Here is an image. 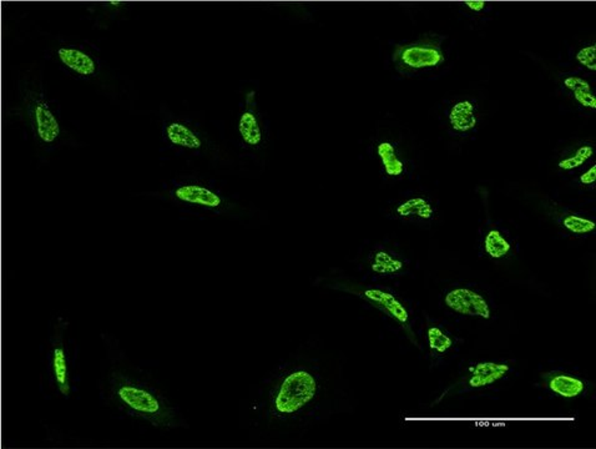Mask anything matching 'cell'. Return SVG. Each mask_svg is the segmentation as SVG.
<instances>
[{
  "label": "cell",
  "instance_id": "obj_1",
  "mask_svg": "<svg viewBox=\"0 0 596 449\" xmlns=\"http://www.w3.org/2000/svg\"><path fill=\"white\" fill-rule=\"evenodd\" d=\"M113 389L118 400L130 415L145 418L155 426L169 427L174 422V415L169 405L146 387L134 384L125 377L115 376Z\"/></svg>",
  "mask_w": 596,
  "mask_h": 449
},
{
  "label": "cell",
  "instance_id": "obj_2",
  "mask_svg": "<svg viewBox=\"0 0 596 449\" xmlns=\"http://www.w3.org/2000/svg\"><path fill=\"white\" fill-rule=\"evenodd\" d=\"M317 393V382L306 369H293L282 377L272 393L271 408L276 416H295L310 405Z\"/></svg>",
  "mask_w": 596,
  "mask_h": 449
},
{
  "label": "cell",
  "instance_id": "obj_3",
  "mask_svg": "<svg viewBox=\"0 0 596 449\" xmlns=\"http://www.w3.org/2000/svg\"><path fill=\"white\" fill-rule=\"evenodd\" d=\"M445 61L440 45L432 40H419L410 44L400 45L394 50L393 61L397 69L403 72L432 69Z\"/></svg>",
  "mask_w": 596,
  "mask_h": 449
},
{
  "label": "cell",
  "instance_id": "obj_4",
  "mask_svg": "<svg viewBox=\"0 0 596 449\" xmlns=\"http://www.w3.org/2000/svg\"><path fill=\"white\" fill-rule=\"evenodd\" d=\"M445 303L449 308L460 315L478 316L487 320L490 317L487 301L474 291L467 289L450 291L445 296Z\"/></svg>",
  "mask_w": 596,
  "mask_h": 449
},
{
  "label": "cell",
  "instance_id": "obj_5",
  "mask_svg": "<svg viewBox=\"0 0 596 449\" xmlns=\"http://www.w3.org/2000/svg\"><path fill=\"white\" fill-rule=\"evenodd\" d=\"M362 296L367 298L372 303L373 306L378 307L383 312L387 313L391 317L398 321L400 324H405L410 320V315L400 301L389 293L387 291L379 290V289H368L363 292Z\"/></svg>",
  "mask_w": 596,
  "mask_h": 449
},
{
  "label": "cell",
  "instance_id": "obj_6",
  "mask_svg": "<svg viewBox=\"0 0 596 449\" xmlns=\"http://www.w3.org/2000/svg\"><path fill=\"white\" fill-rule=\"evenodd\" d=\"M174 195L182 203H191L203 208H216L222 203V200L216 192L200 185H184L177 187Z\"/></svg>",
  "mask_w": 596,
  "mask_h": 449
},
{
  "label": "cell",
  "instance_id": "obj_7",
  "mask_svg": "<svg viewBox=\"0 0 596 449\" xmlns=\"http://www.w3.org/2000/svg\"><path fill=\"white\" fill-rule=\"evenodd\" d=\"M509 372L507 365L502 363H493V362H484L478 363L476 367L471 369V377L469 379L471 387L481 388L489 384L497 382L500 378H503Z\"/></svg>",
  "mask_w": 596,
  "mask_h": 449
},
{
  "label": "cell",
  "instance_id": "obj_8",
  "mask_svg": "<svg viewBox=\"0 0 596 449\" xmlns=\"http://www.w3.org/2000/svg\"><path fill=\"white\" fill-rule=\"evenodd\" d=\"M449 122L455 132H471L476 126L474 105L471 101H459L449 113Z\"/></svg>",
  "mask_w": 596,
  "mask_h": 449
},
{
  "label": "cell",
  "instance_id": "obj_9",
  "mask_svg": "<svg viewBox=\"0 0 596 449\" xmlns=\"http://www.w3.org/2000/svg\"><path fill=\"white\" fill-rule=\"evenodd\" d=\"M35 120H37V130L40 139L45 143H53L56 137L61 134L59 122L55 119L53 113L50 111L46 105L38 104L35 108Z\"/></svg>",
  "mask_w": 596,
  "mask_h": 449
},
{
  "label": "cell",
  "instance_id": "obj_10",
  "mask_svg": "<svg viewBox=\"0 0 596 449\" xmlns=\"http://www.w3.org/2000/svg\"><path fill=\"white\" fill-rule=\"evenodd\" d=\"M58 55L64 65L72 69L80 75L89 77L95 72V63L88 54L77 49H59Z\"/></svg>",
  "mask_w": 596,
  "mask_h": 449
},
{
  "label": "cell",
  "instance_id": "obj_11",
  "mask_svg": "<svg viewBox=\"0 0 596 449\" xmlns=\"http://www.w3.org/2000/svg\"><path fill=\"white\" fill-rule=\"evenodd\" d=\"M166 134H167V137H169L171 143L177 145V146H181V148L195 150V148H201V145H203L200 137H197L190 127L182 125L180 122L170 124L166 129Z\"/></svg>",
  "mask_w": 596,
  "mask_h": 449
},
{
  "label": "cell",
  "instance_id": "obj_12",
  "mask_svg": "<svg viewBox=\"0 0 596 449\" xmlns=\"http://www.w3.org/2000/svg\"><path fill=\"white\" fill-rule=\"evenodd\" d=\"M377 153L379 159L382 161L383 167L386 174L392 177L402 175L405 171V164L400 159L397 150L393 144L388 141H383L377 146Z\"/></svg>",
  "mask_w": 596,
  "mask_h": 449
},
{
  "label": "cell",
  "instance_id": "obj_13",
  "mask_svg": "<svg viewBox=\"0 0 596 449\" xmlns=\"http://www.w3.org/2000/svg\"><path fill=\"white\" fill-rule=\"evenodd\" d=\"M239 132L247 145L258 146L262 141V132L258 124V118L252 111H246L241 115L239 121Z\"/></svg>",
  "mask_w": 596,
  "mask_h": 449
},
{
  "label": "cell",
  "instance_id": "obj_14",
  "mask_svg": "<svg viewBox=\"0 0 596 449\" xmlns=\"http://www.w3.org/2000/svg\"><path fill=\"white\" fill-rule=\"evenodd\" d=\"M564 85L573 91L575 100L580 105L589 108V109H596L595 96L591 91L589 82H585L581 77H570L564 80Z\"/></svg>",
  "mask_w": 596,
  "mask_h": 449
},
{
  "label": "cell",
  "instance_id": "obj_15",
  "mask_svg": "<svg viewBox=\"0 0 596 449\" xmlns=\"http://www.w3.org/2000/svg\"><path fill=\"white\" fill-rule=\"evenodd\" d=\"M397 214L400 217H419L421 220L432 219L433 208L427 200L413 198L400 203L397 208Z\"/></svg>",
  "mask_w": 596,
  "mask_h": 449
},
{
  "label": "cell",
  "instance_id": "obj_16",
  "mask_svg": "<svg viewBox=\"0 0 596 449\" xmlns=\"http://www.w3.org/2000/svg\"><path fill=\"white\" fill-rule=\"evenodd\" d=\"M549 387L557 395L566 397V398L576 397L584 391V384L578 378L564 376V374L552 378Z\"/></svg>",
  "mask_w": 596,
  "mask_h": 449
},
{
  "label": "cell",
  "instance_id": "obj_17",
  "mask_svg": "<svg viewBox=\"0 0 596 449\" xmlns=\"http://www.w3.org/2000/svg\"><path fill=\"white\" fill-rule=\"evenodd\" d=\"M371 269L378 274H397L403 269V263L398 258H394L389 252L378 251L373 258Z\"/></svg>",
  "mask_w": 596,
  "mask_h": 449
},
{
  "label": "cell",
  "instance_id": "obj_18",
  "mask_svg": "<svg viewBox=\"0 0 596 449\" xmlns=\"http://www.w3.org/2000/svg\"><path fill=\"white\" fill-rule=\"evenodd\" d=\"M484 246H486V251L488 252V255L493 258H504L510 251L509 242L497 230L488 232L486 241H484Z\"/></svg>",
  "mask_w": 596,
  "mask_h": 449
},
{
  "label": "cell",
  "instance_id": "obj_19",
  "mask_svg": "<svg viewBox=\"0 0 596 449\" xmlns=\"http://www.w3.org/2000/svg\"><path fill=\"white\" fill-rule=\"evenodd\" d=\"M53 369L56 382L61 386L68 384V365H66V355L64 348L59 346L55 347L53 352Z\"/></svg>",
  "mask_w": 596,
  "mask_h": 449
},
{
  "label": "cell",
  "instance_id": "obj_20",
  "mask_svg": "<svg viewBox=\"0 0 596 449\" xmlns=\"http://www.w3.org/2000/svg\"><path fill=\"white\" fill-rule=\"evenodd\" d=\"M592 155H594V148L590 145H584L576 151L573 158L562 160L558 166L563 170H573V169H576V167H580V166L585 164Z\"/></svg>",
  "mask_w": 596,
  "mask_h": 449
},
{
  "label": "cell",
  "instance_id": "obj_21",
  "mask_svg": "<svg viewBox=\"0 0 596 449\" xmlns=\"http://www.w3.org/2000/svg\"><path fill=\"white\" fill-rule=\"evenodd\" d=\"M428 342L429 347L439 353H444L452 347V340L438 327H431L428 329Z\"/></svg>",
  "mask_w": 596,
  "mask_h": 449
},
{
  "label": "cell",
  "instance_id": "obj_22",
  "mask_svg": "<svg viewBox=\"0 0 596 449\" xmlns=\"http://www.w3.org/2000/svg\"><path fill=\"white\" fill-rule=\"evenodd\" d=\"M563 224L568 230L574 232V234H589L595 229V224L592 221L581 219V217H578L574 215L566 216L564 219Z\"/></svg>",
  "mask_w": 596,
  "mask_h": 449
},
{
  "label": "cell",
  "instance_id": "obj_23",
  "mask_svg": "<svg viewBox=\"0 0 596 449\" xmlns=\"http://www.w3.org/2000/svg\"><path fill=\"white\" fill-rule=\"evenodd\" d=\"M576 61H579L580 64L583 66H585L588 68L589 70H592V72H595L596 70V46L595 45H590V46H586V48H583V49L579 50L578 51V54H576Z\"/></svg>",
  "mask_w": 596,
  "mask_h": 449
},
{
  "label": "cell",
  "instance_id": "obj_24",
  "mask_svg": "<svg viewBox=\"0 0 596 449\" xmlns=\"http://www.w3.org/2000/svg\"><path fill=\"white\" fill-rule=\"evenodd\" d=\"M596 180V166L594 165L592 167H591L590 170L586 171L585 174H583V175L580 176V182L581 184H584V185H589V184H592V182H595Z\"/></svg>",
  "mask_w": 596,
  "mask_h": 449
},
{
  "label": "cell",
  "instance_id": "obj_25",
  "mask_svg": "<svg viewBox=\"0 0 596 449\" xmlns=\"http://www.w3.org/2000/svg\"><path fill=\"white\" fill-rule=\"evenodd\" d=\"M465 6H468L471 11H481L486 6H487V3L486 1H473V0H469V1H465Z\"/></svg>",
  "mask_w": 596,
  "mask_h": 449
},
{
  "label": "cell",
  "instance_id": "obj_26",
  "mask_svg": "<svg viewBox=\"0 0 596 449\" xmlns=\"http://www.w3.org/2000/svg\"><path fill=\"white\" fill-rule=\"evenodd\" d=\"M110 4H113V6H121V3H119V1H110Z\"/></svg>",
  "mask_w": 596,
  "mask_h": 449
}]
</instances>
